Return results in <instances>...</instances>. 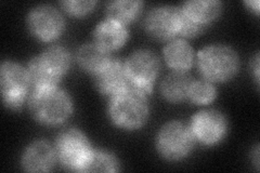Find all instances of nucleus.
I'll return each mask as SVG.
<instances>
[{"label":"nucleus","instance_id":"1","mask_svg":"<svg viewBox=\"0 0 260 173\" xmlns=\"http://www.w3.org/2000/svg\"><path fill=\"white\" fill-rule=\"evenodd\" d=\"M72 64V56L67 48L51 45L34 56L27 64V73L32 90L60 87Z\"/></svg>","mask_w":260,"mask_h":173},{"label":"nucleus","instance_id":"2","mask_svg":"<svg viewBox=\"0 0 260 173\" xmlns=\"http://www.w3.org/2000/svg\"><path fill=\"white\" fill-rule=\"evenodd\" d=\"M146 95L140 90L129 87L110 98L108 115L113 125L125 131L141 129L150 117V103Z\"/></svg>","mask_w":260,"mask_h":173},{"label":"nucleus","instance_id":"3","mask_svg":"<svg viewBox=\"0 0 260 173\" xmlns=\"http://www.w3.org/2000/svg\"><path fill=\"white\" fill-rule=\"evenodd\" d=\"M27 103L32 118L49 127L62 125L74 112L72 96L60 87L32 90Z\"/></svg>","mask_w":260,"mask_h":173},{"label":"nucleus","instance_id":"4","mask_svg":"<svg viewBox=\"0 0 260 173\" xmlns=\"http://www.w3.org/2000/svg\"><path fill=\"white\" fill-rule=\"evenodd\" d=\"M195 61L202 77L214 84L232 80L240 70L238 52L223 44H213L201 49Z\"/></svg>","mask_w":260,"mask_h":173},{"label":"nucleus","instance_id":"5","mask_svg":"<svg viewBox=\"0 0 260 173\" xmlns=\"http://www.w3.org/2000/svg\"><path fill=\"white\" fill-rule=\"evenodd\" d=\"M54 151L56 160L63 169L85 172L94 148L83 131L77 128H68L56 136Z\"/></svg>","mask_w":260,"mask_h":173},{"label":"nucleus","instance_id":"6","mask_svg":"<svg viewBox=\"0 0 260 173\" xmlns=\"http://www.w3.org/2000/svg\"><path fill=\"white\" fill-rule=\"evenodd\" d=\"M195 144L190 127L178 120L166 122L156 134V151L167 161H181L189 157Z\"/></svg>","mask_w":260,"mask_h":173},{"label":"nucleus","instance_id":"7","mask_svg":"<svg viewBox=\"0 0 260 173\" xmlns=\"http://www.w3.org/2000/svg\"><path fill=\"white\" fill-rule=\"evenodd\" d=\"M130 87L150 94L160 73L159 57L148 49L134 51L124 61Z\"/></svg>","mask_w":260,"mask_h":173},{"label":"nucleus","instance_id":"8","mask_svg":"<svg viewBox=\"0 0 260 173\" xmlns=\"http://www.w3.org/2000/svg\"><path fill=\"white\" fill-rule=\"evenodd\" d=\"M0 85L3 102L7 109L12 111L21 109L28 98L31 88L27 70L14 61H3L0 66Z\"/></svg>","mask_w":260,"mask_h":173},{"label":"nucleus","instance_id":"9","mask_svg":"<svg viewBox=\"0 0 260 173\" xmlns=\"http://www.w3.org/2000/svg\"><path fill=\"white\" fill-rule=\"evenodd\" d=\"M189 127L197 143L207 147L221 143L229 132V121L225 115L214 109L198 112L192 117Z\"/></svg>","mask_w":260,"mask_h":173},{"label":"nucleus","instance_id":"10","mask_svg":"<svg viewBox=\"0 0 260 173\" xmlns=\"http://www.w3.org/2000/svg\"><path fill=\"white\" fill-rule=\"evenodd\" d=\"M26 24L30 34L45 43L58 39L65 28L63 14L50 5H38L32 8L26 16Z\"/></svg>","mask_w":260,"mask_h":173},{"label":"nucleus","instance_id":"11","mask_svg":"<svg viewBox=\"0 0 260 173\" xmlns=\"http://www.w3.org/2000/svg\"><path fill=\"white\" fill-rule=\"evenodd\" d=\"M180 10L179 8L160 5L150 9L144 18V28L157 40H172L179 34Z\"/></svg>","mask_w":260,"mask_h":173},{"label":"nucleus","instance_id":"12","mask_svg":"<svg viewBox=\"0 0 260 173\" xmlns=\"http://www.w3.org/2000/svg\"><path fill=\"white\" fill-rule=\"evenodd\" d=\"M92 80L99 93L109 100L130 87L124 61L116 57H112L102 70L92 75Z\"/></svg>","mask_w":260,"mask_h":173},{"label":"nucleus","instance_id":"13","mask_svg":"<svg viewBox=\"0 0 260 173\" xmlns=\"http://www.w3.org/2000/svg\"><path fill=\"white\" fill-rule=\"evenodd\" d=\"M56 161L54 147L46 140L32 141L21 156V166L27 172H48L52 170Z\"/></svg>","mask_w":260,"mask_h":173},{"label":"nucleus","instance_id":"14","mask_svg":"<svg viewBox=\"0 0 260 173\" xmlns=\"http://www.w3.org/2000/svg\"><path fill=\"white\" fill-rule=\"evenodd\" d=\"M183 18L205 31L222 12V3L218 0H190L179 8Z\"/></svg>","mask_w":260,"mask_h":173},{"label":"nucleus","instance_id":"15","mask_svg":"<svg viewBox=\"0 0 260 173\" xmlns=\"http://www.w3.org/2000/svg\"><path fill=\"white\" fill-rule=\"evenodd\" d=\"M93 41L108 52L117 51L123 48L129 38L128 26L105 18L93 29Z\"/></svg>","mask_w":260,"mask_h":173},{"label":"nucleus","instance_id":"16","mask_svg":"<svg viewBox=\"0 0 260 173\" xmlns=\"http://www.w3.org/2000/svg\"><path fill=\"white\" fill-rule=\"evenodd\" d=\"M162 55L168 67L175 72H188L197 57L193 47L184 38L169 40L162 49Z\"/></svg>","mask_w":260,"mask_h":173},{"label":"nucleus","instance_id":"17","mask_svg":"<svg viewBox=\"0 0 260 173\" xmlns=\"http://www.w3.org/2000/svg\"><path fill=\"white\" fill-rule=\"evenodd\" d=\"M192 81L193 79L188 72L173 71L161 80L159 86L160 94L169 103L183 102L189 96Z\"/></svg>","mask_w":260,"mask_h":173},{"label":"nucleus","instance_id":"18","mask_svg":"<svg viewBox=\"0 0 260 173\" xmlns=\"http://www.w3.org/2000/svg\"><path fill=\"white\" fill-rule=\"evenodd\" d=\"M111 59V53L96 45L94 41L81 45L76 52V61L79 67L91 76L102 70Z\"/></svg>","mask_w":260,"mask_h":173},{"label":"nucleus","instance_id":"19","mask_svg":"<svg viewBox=\"0 0 260 173\" xmlns=\"http://www.w3.org/2000/svg\"><path fill=\"white\" fill-rule=\"evenodd\" d=\"M143 5L142 2L136 0H116L108 4L105 14L108 19L128 26L141 15Z\"/></svg>","mask_w":260,"mask_h":173},{"label":"nucleus","instance_id":"20","mask_svg":"<svg viewBox=\"0 0 260 173\" xmlns=\"http://www.w3.org/2000/svg\"><path fill=\"white\" fill-rule=\"evenodd\" d=\"M120 170L119 160L113 153L94 150L85 172H117Z\"/></svg>","mask_w":260,"mask_h":173},{"label":"nucleus","instance_id":"21","mask_svg":"<svg viewBox=\"0 0 260 173\" xmlns=\"http://www.w3.org/2000/svg\"><path fill=\"white\" fill-rule=\"evenodd\" d=\"M217 97V88L214 82L205 78L192 81L189 91V100L198 105H207L215 101Z\"/></svg>","mask_w":260,"mask_h":173},{"label":"nucleus","instance_id":"22","mask_svg":"<svg viewBox=\"0 0 260 173\" xmlns=\"http://www.w3.org/2000/svg\"><path fill=\"white\" fill-rule=\"evenodd\" d=\"M98 3L92 0H65L61 2L60 6L68 14L76 18L86 16L94 10Z\"/></svg>","mask_w":260,"mask_h":173},{"label":"nucleus","instance_id":"23","mask_svg":"<svg viewBox=\"0 0 260 173\" xmlns=\"http://www.w3.org/2000/svg\"><path fill=\"white\" fill-rule=\"evenodd\" d=\"M253 63L254 64H251V68H253L255 72V79L258 84L259 82V54H256Z\"/></svg>","mask_w":260,"mask_h":173},{"label":"nucleus","instance_id":"24","mask_svg":"<svg viewBox=\"0 0 260 173\" xmlns=\"http://www.w3.org/2000/svg\"><path fill=\"white\" fill-rule=\"evenodd\" d=\"M245 5L249 8L251 11H254L256 14L259 13V2H258V0H251V2H246Z\"/></svg>","mask_w":260,"mask_h":173}]
</instances>
